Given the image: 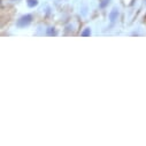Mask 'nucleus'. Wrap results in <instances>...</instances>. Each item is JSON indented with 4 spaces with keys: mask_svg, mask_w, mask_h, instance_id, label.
<instances>
[{
    "mask_svg": "<svg viewBox=\"0 0 146 146\" xmlns=\"http://www.w3.org/2000/svg\"><path fill=\"white\" fill-rule=\"evenodd\" d=\"M31 22H32V15H31V14H25V15L21 16V17L17 20L16 25H17L19 28H25V27H28Z\"/></svg>",
    "mask_w": 146,
    "mask_h": 146,
    "instance_id": "f257e3e1",
    "label": "nucleus"
},
{
    "mask_svg": "<svg viewBox=\"0 0 146 146\" xmlns=\"http://www.w3.org/2000/svg\"><path fill=\"white\" fill-rule=\"evenodd\" d=\"M117 17H119V11L116 8H114L111 13H109V20H111L112 23H114L117 20Z\"/></svg>",
    "mask_w": 146,
    "mask_h": 146,
    "instance_id": "f03ea898",
    "label": "nucleus"
},
{
    "mask_svg": "<svg viewBox=\"0 0 146 146\" xmlns=\"http://www.w3.org/2000/svg\"><path fill=\"white\" fill-rule=\"evenodd\" d=\"M27 4H28L29 7L32 8V7H35V6H37V5H38V0H28Z\"/></svg>",
    "mask_w": 146,
    "mask_h": 146,
    "instance_id": "7ed1b4c3",
    "label": "nucleus"
},
{
    "mask_svg": "<svg viewBox=\"0 0 146 146\" xmlns=\"http://www.w3.org/2000/svg\"><path fill=\"white\" fill-rule=\"evenodd\" d=\"M46 33H47V36H56V31L54 28H48Z\"/></svg>",
    "mask_w": 146,
    "mask_h": 146,
    "instance_id": "20e7f679",
    "label": "nucleus"
},
{
    "mask_svg": "<svg viewBox=\"0 0 146 146\" xmlns=\"http://www.w3.org/2000/svg\"><path fill=\"white\" fill-rule=\"evenodd\" d=\"M109 3H111V0H101V3H100V8H105Z\"/></svg>",
    "mask_w": 146,
    "mask_h": 146,
    "instance_id": "39448f33",
    "label": "nucleus"
},
{
    "mask_svg": "<svg viewBox=\"0 0 146 146\" xmlns=\"http://www.w3.org/2000/svg\"><path fill=\"white\" fill-rule=\"evenodd\" d=\"M91 35V30H90V28H86L83 32H82V36L83 37H88V36H90Z\"/></svg>",
    "mask_w": 146,
    "mask_h": 146,
    "instance_id": "423d86ee",
    "label": "nucleus"
}]
</instances>
